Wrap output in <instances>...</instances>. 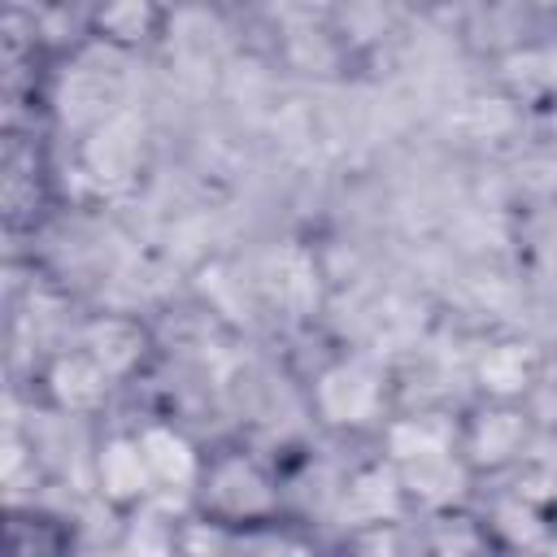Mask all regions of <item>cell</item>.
Masks as SVG:
<instances>
[{"mask_svg": "<svg viewBox=\"0 0 557 557\" xmlns=\"http://www.w3.org/2000/svg\"><path fill=\"white\" fill-rule=\"evenodd\" d=\"M191 518L231 540L252 535L261 527L287 522V496L274 466L248 444H213L205 448V466L196 492L187 500Z\"/></svg>", "mask_w": 557, "mask_h": 557, "instance_id": "cell-1", "label": "cell"}, {"mask_svg": "<svg viewBox=\"0 0 557 557\" xmlns=\"http://www.w3.org/2000/svg\"><path fill=\"white\" fill-rule=\"evenodd\" d=\"M457 457L474 483H500L535 457V413L527 400H470L457 413Z\"/></svg>", "mask_w": 557, "mask_h": 557, "instance_id": "cell-2", "label": "cell"}, {"mask_svg": "<svg viewBox=\"0 0 557 557\" xmlns=\"http://www.w3.org/2000/svg\"><path fill=\"white\" fill-rule=\"evenodd\" d=\"M387 400H392V387H387V370L361 352H344L335 361H326L313 383H309V405H313V418L326 426V431H339V435H361V431H383L387 426Z\"/></svg>", "mask_w": 557, "mask_h": 557, "instance_id": "cell-3", "label": "cell"}, {"mask_svg": "<svg viewBox=\"0 0 557 557\" xmlns=\"http://www.w3.org/2000/svg\"><path fill=\"white\" fill-rule=\"evenodd\" d=\"M91 487L117 522L157 500V483L144 461L135 426H109L91 440Z\"/></svg>", "mask_w": 557, "mask_h": 557, "instance_id": "cell-4", "label": "cell"}, {"mask_svg": "<svg viewBox=\"0 0 557 557\" xmlns=\"http://www.w3.org/2000/svg\"><path fill=\"white\" fill-rule=\"evenodd\" d=\"M548 492L509 474L496 483V492L483 505V518L492 527L496 553L500 557H531V553H548L553 544V522H548Z\"/></svg>", "mask_w": 557, "mask_h": 557, "instance_id": "cell-5", "label": "cell"}, {"mask_svg": "<svg viewBox=\"0 0 557 557\" xmlns=\"http://www.w3.org/2000/svg\"><path fill=\"white\" fill-rule=\"evenodd\" d=\"M35 387H39L48 409L70 413V418H96L109 405L117 383L100 370V361L87 348L74 344V348H57V352H48L39 361Z\"/></svg>", "mask_w": 557, "mask_h": 557, "instance_id": "cell-6", "label": "cell"}, {"mask_svg": "<svg viewBox=\"0 0 557 557\" xmlns=\"http://www.w3.org/2000/svg\"><path fill=\"white\" fill-rule=\"evenodd\" d=\"M0 200H4V226L17 231H35L52 205V174H48V157L39 148L35 135H17L9 131L4 139V157H0Z\"/></svg>", "mask_w": 557, "mask_h": 557, "instance_id": "cell-7", "label": "cell"}, {"mask_svg": "<svg viewBox=\"0 0 557 557\" xmlns=\"http://www.w3.org/2000/svg\"><path fill=\"white\" fill-rule=\"evenodd\" d=\"M74 344L87 348L113 383L139 379L152 366V357H157L152 326L144 318H135V313H96V318L83 322Z\"/></svg>", "mask_w": 557, "mask_h": 557, "instance_id": "cell-8", "label": "cell"}, {"mask_svg": "<svg viewBox=\"0 0 557 557\" xmlns=\"http://www.w3.org/2000/svg\"><path fill=\"white\" fill-rule=\"evenodd\" d=\"M335 518L339 527H370V522H409V505L400 496V479H396V466L374 453L366 461H357L339 492H335Z\"/></svg>", "mask_w": 557, "mask_h": 557, "instance_id": "cell-9", "label": "cell"}, {"mask_svg": "<svg viewBox=\"0 0 557 557\" xmlns=\"http://www.w3.org/2000/svg\"><path fill=\"white\" fill-rule=\"evenodd\" d=\"M139 435V448H144V461L152 470V483H157V496H178V500H191L196 492V479H200V466H205V448L170 418H148L135 426Z\"/></svg>", "mask_w": 557, "mask_h": 557, "instance_id": "cell-10", "label": "cell"}, {"mask_svg": "<svg viewBox=\"0 0 557 557\" xmlns=\"http://www.w3.org/2000/svg\"><path fill=\"white\" fill-rule=\"evenodd\" d=\"M413 544H418V557H500L483 509L470 500L418 513Z\"/></svg>", "mask_w": 557, "mask_h": 557, "instance_id": "cell-11", "label": "cell"}, {"mask_svg": "<svg viewBox=\"0 0 557 557\" xmlns=\"http://www.w3.org/2000/svg\"><path fill=\"white\" fill-rule=\"evenodd\" d=\"M544 374V357L531 339L500 335L474 357V392L479 400H527Z\"/></svg>", "mask_w": 557, "mask_h": 557, "instance_id": "cell-12", "label": "cell"}, {"mask_svg": "<svg viewBox=\"0 0 557 557\" xmlns=\"http://www.w3.org/2000/svg\"><path fill=\"white\" fill-rule=\"evenodd\" d=\"M78 527L61 509L39 500H9L4 509V557H74Z\"/></svg>", "mask_w": 557, "mask_h": 557, "instance_id": "cell-13", "label": "cell"}, {"mask_svg": "<svg viewBox=\"0 0 557 557\" xmlns=\"http://www.w3.org/2000/svg\"><path fill=\"white\" fill-rule=\"evenodd\" d=\"M170 13L152 0H113L83 13V35L113 52H144L165 35Z\"/></svg>", "mask_w": 557, "mask_h": 557, "instance_id": "cell-14", "label": "cell"}, {"mask_svg": "<svg viewBox=\"0 0 557 557\" xmlns=\"http://www.w3.org/2000/svg\"><path fill=\"white\" fill-rule=\"evenodd\" d=\"M379 453L392 466H409L422 457H448L457 453V413L422 409V413L387 418V426L379 431Z\"/></svg>", "mask_w": 557, "mask_h": 557, "instance_id": "cell-15", "label": "cell"}, {"mask_svg": "<svg viewBox=\"0 0 557 557\" xmlns=\"http://www.w3.org/2000/svg\"><path fill=\"white\" fill-rule=\"evenodd\" d=\"M78 161H83L87 178L100 183V187H113V183L131 178V170H135V161H139V131H135V122H131V117H109V122H100V126L83 139Z\"/></svg>", "mask_w": 557, "mask_h": 557, "instance_id": "cell-16", "label": "cell"}, {"mask_svg": "<svg viewBox=\"0 0 557 557\" xmlns=\"http://www.w3.org/2000/svg\"><path fill=\"white\" fill-rule=\"evenodd\" d=\"M122 557H183V518L165 496L122 518Z\"/></svg>", "mask_w": 557, "mask_h": 557, "instance_id": "cell-17", "label": "cell"}, {"mask_svg": "<svg viewBox=\"0 0 557 557\" xmlns=\"http://www.w3.org/2000/svg\"><path fill=\"white\" fill-rule=\"evenodd\" d=\"M335 557H418L413 527L409 522H370V527H348L339 535Z\"/></svg>", "mask_w": 557, "mask_h": 557, "instance_id": "cell-18", "label": "cell"}, {"mask_svg": "<svg viewBox=\"0 0 557 557\" xmlns=\"http://www.w3.org/2000/svg\"><path fill=\"white\" fill-rule=\"evenodd\" d=\"M239 557H326L322 544L300 531L296 522H274V527H261L252 535H239Z\"/></svg>", "mask_w": 557, "mask_h": 557, "instance_id": "cell-19", "label": "cell"}, {"mask_svg": "<svg viewBox=\"0 0 557 557\" xmlns=\"http://www.w3.org/2000/svg\"><path fill=\"white\" fill-rule=\"evenodd\" d=\"M535 457H540V466L548 470V479L557 483V431L548 435V444H544V453H535Z\"/></svg>", "mask_w": 557, "mask_h": 557, "instance_id": "cell-20", "label": "cell"}, {"mask_svg": "<svg viewBox=\"0 0 557 557\" xmlns=\"http://www.w3.org/2000/svg\"><path fill=\"white\" fill-rule=\"evenodd\" d=\"M544 87L557 100V52H548V61H544Z\"/></svg>", "mask_w": 557, "mask_h": 557, "instance_id": "cell-21", "label": "cell"}, {"mask_svg": "<svg viewBox=\"0 0 557 557\" xmlns=\"http://www.w3.org/2000/svg\"><path fill=\"white\" fill-rule=\"evenodd\" d=\"M548 522H553V544H557V492H553V500H548Z\"/></svg>", "mask_w": 557, "mask_h": 557, "instance_id": "cell-22", "label": "cell"}]
</instances>
